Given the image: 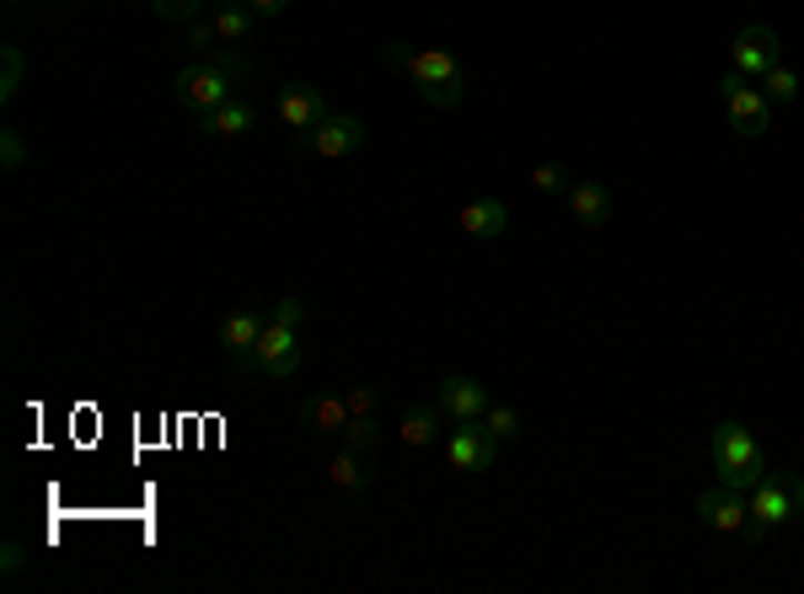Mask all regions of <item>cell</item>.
I'll list each match as a JSON object with an SVG mask.
<instances>
[{"instance_id": "cell-1", "label": "cell", "mask_w": 804, "mask_h": 594, "mask_svg": "<svg viewBox=\"0 0 804 594\" xmlns=\"http://www.w3.org/2000/svg\"><path fill=\"white\" fill-rule=\"evenodd\" d=\"M248 75H252L248 54H210V60H188L183 70H178L172 91H178V102H183L193 119H204V113H215L220 102H231Z\"/></svg>"}, {"instance_id": "cell-2", "label": "cell", "mask_w": 804, "mask_h": 594, "mask_svg": "<svg viewBox=\"0 0 804 594\" xmlns=\"http://www.w3.org/2000/svg\"><path fill=\"white\" fill-rule=\"evenodd\" d=\"M386 54H392L398 64H408L413 87H419V97H424L430 108H456V102L466 97L462 64L451 60L445 49H419V54H408L402 43H386Z\"/></svg>"}, {"instance_id": "cell-3", "label": "cell", "mask_w": 804, "mask_h": 594, "mask_svg": "<svg viewBox=\"0 0 804 594\" xmlns=\"http://www.w3.org/2000/svg\"><path fill=\"white\" fill-rule=\"evenodd\" d=\"M708 455H713V466H718V482H730V487H741V493H751V487L767 476V461H762L756 434H751L745 423H735V417L713 429Z\"/></svg>"}, {"instance_id": "cell-4", "label": "cell", "mask_w": 804, "mask_h": 594, "mask_svg": "<svg viewBox=\"0 0 804 594\" xmlns=\"http://www.w3.org/2000/svg\"><path fill=\"white\" fill-rule=\"evenodd\" d=\"M718 97H724V119L735 134L745 140H756V134H767L773 129V102H767V91L751 87V75H741L735 64L718 75Z\"/></svg>"}, {"instance_id": "cell-5", "label": "cell", "mask_w": 804, "mask_h": 594, "mask_svg": "<svg viewBox=\"0 0 804 594\" xmlns=\"http://www.w3.org/2000/svg\"><path fill=\"white\" fill-rule=\"evenodd\" d=\"M794 514H804L800 476L777 472V476H762V482L751 487V520H756L762 531H777V525H788Z\"/></svg>"}, {"instance_id": "cell-6", "label": "cell", "mask_w": 804, "mask_h": 594, "mask_svg": "<svg viewBox=\"0 0 804 594\" xmlns=\"http://www.w3.org/2000/svg\"><path fill=\"white\" fill-rule=\"evenodd\" d=\"M252 370L269 375V381H295L301 375V343H295V328H279L269 322L258 349H252Z\"/></svg>"}, {"instance_id": "cell-7", "label": "cell", "mask_w": 804, "mask_h": 594, "mask_svg": "<svg viewBox=\"0 0 804 594\" xmlns=\"http://www.w3.org/2000/svg\"><path fill=\"white\" fill-rule=\"evenodd\" d=\"M730 64L751 75V81H762L773 64H783V43H777L773 28H762V22H751V28L735 32V43H730Z\"/></svg>"}, {"instance_id": "cell-8", "label": "cell", "mask_w": 804, "mask_h": 594, "mask_svg": "<svg viewBox=\"0 0 804 594\" xmlns=\"http://www.w3.org/2000/svg\"><path fill=\"white\" fill-rule=\"evenodd\" d=\"M445 461L456 466V472H489L499 461V440L483 429V417H472V423H456L451 429V440H445Z\"/></svg>"}, {"instance_id": "cell-9", "label": "cell", "mask_w": 804, "mask_h": 594, "mask_svg": "<svg viewBox=\"0 0 804 594\" xmlns=\"http://www.w3.org/2000/svg\"><path fill=\"white\" fill-rule=\"evenodd\" d=\"M697 520L718 535H745V525H751V499H745L741 487L718 482V487H708V493L697 499Z\"/></svg>"}, {"instance_id": "cell-10", "label": "cell", "mask_w": 804, "mask_h": 594, "mask_svg": "<svg viewBox=\"0 0 804 594\" xmlns=\"http://www.w3.org/2000/svg\"><path fill=\"white\" fill-rule=\"evenodd\" d=\"M328 113H333L328 97L316 87H306V81H301V87H284V97H279V119H284L290 134H301V140H311V134L328 123Z\"/></svg>"}, {"instance_id": "cell-11", "label": "cell", "mask_w": 804, "mask_h": 594, "mask_svg": "<svg viewBox=\"0 0 804 594\" xmlns=\"http://www.w3.org/2000/svg\"><path fill=\"white\" fill-rule=\"evenodd\" d=\"M434 407L451 417V423H472V417L489 413V386L472 381V375H445L434 391Z\"/></svg>"}, {"instance_id": "cell-12", "label": "cell", "mask_w": 804, "mask_h": 594, "mask_svg": "<svg viewBox=\"0 0 804 594\" xmlns=\"http://www.w3.org/2000/svg\"><path fill=\"white\" fill-rule=\"evenodd\" d=\"M316 155H328V161H339V155H354V150L365 145V123L354 119V113H328V123L316 129L306 140Z\"/></svg>"}, {"instance_id": "cell-13", "label": "cell", "mask_w": 804, "mask_h": 594, "mask_svg": "<svg viewBox=\"0 0 804 594\" xmlns=\"http://www.w3.org/2000/svg\"><path fill=\"white\" fill-rule=\"evenodd\" d=\"M263 328H269V316H258V311H231L220 322V343H225V354L237 359L242 370H252V349H258Z\"/></svg>"}, {"instance_id": "cell-14", "label": "cell", "mask_w": 804, "mask_h": 594, "mask_svg": "<svg viewBox=\"0 0 804 594\" xmlns=\"http://www.w3.org/2000/svg\"><path fill=\"white\" fill-rule=\"evenodd\" d=\"M504 225H510L504 199H472V204H462V236L494 241V236H504Z\"/></svg>"}, {"instance_id": "cell-15", "label": "cell", "mask_w": 804, "mask_h": 594, "mask_svg": "<svg viewBox=\"0 0 804 594\" xmlns=\"http://www.w3.org/2000/svg\"><path fill=\"white\" fill-rule=\"evenodd\" d=\"M569 214H574V225L595 231V225L612 220V193H606L601 182H574V188H569Z\"/></svg>"}, {"instance_id": "cell-16", "label": "cell", "mask_w": 804, "mask_h": 594, "mask_svg": "<svg viewBox=\"0 0 804 594\" xmlns=\"http://www.w3.org/2000/svg\"><path fill=\"white\" fill-rule=\"evenodd\" d=\"M301 423H306L311 434H343V423H349V396H311L306 407H301Z\"/></svg>"}, {"instance_id": "cell-17", "label": "cell", "mask_w": 804, "mask_h": 594, "mask_svg": "<svg viewBox=\"0 0 804 594\" xmlns=\"http://www.w3.org/2000/svg\"><path fill=\"white\" fill-rule=\"evenodd\" d=\"M204 134H225V140H231V134H248L252 123H258V113H252V102H242V97H231V102H220L215 113H204Z\"/></svg>"}, {"instance_id": "cell-18", "label": "cell", "mask_w": 804, "mask_h": 594, "mask_svg": "<svg viewBox=\"0 0 804 594\" xmlns=\"http://www.w3.org/2000/svg\"><path fill=\"white\" fill-rule=\"evenodd\" d=\"M210 22H215V38H220V43H231V49H237V43H248L252 22H258V11H252V6H215V17H210Z\"/></svg>"}, {"instance_id": "cell-19", "label": "cell", "mask_w": 804, "mask_h": 594, "mask_svg": "<svg viewBox=\"0 0 804 594\" xmlns=\"http://www.w3.org/2000/svg\"><path fill=\"white\" fill-rule=\"evenodd\" d=\"M328 476H333V487L339 493H360L365 482H371V472H365V461H360V450L343 445L339 455H333V466H328Z\"/></svg>"}, {"instance_id": "cell-20", "label": "cell", "mask_w": 804, "mask_h": 594, "mask_svg": "<svg viewBox=\"0 0 804 594\" xmlns=\"http://www.w3.org/2000/svg\"><path fill=\"white\" fill-rule=\"evenodd\" d=\"M440 407H408V413H402V445H430L434 434H440Z\"/></svg>"}, {"instance_id": "cell-21", "label": "cell", "mask_w": 804, "mask_h": 594, "mask_svg": "<svg viewBox=\"0 0 804 594\" xmlns=\"http://www.w3.org/2000/svg\"><path fill=\"white\" fill-rule=\"evenodd\" d=\"M762 91H767V102H794V97H800V75H794L788 64H773V70L762 75Z\"/></svg>"}, {"instance_id": "cell-22", "label": "cell", "mask_w": 804, "mask_h": 594, "mask_svg": "<svg viewBox=\"0 0 804 594\" xmlns=\"http://www.w3.org/2000/svg\"><path fill=\"white\" fill-rule=\"evenodd\" d=\"M22 91V49H0V102H11Z\"/></svg>"}, {"instance_id": "cell-23", "label": "cell", "mask_w": 804, "mask_h": 594, "mask_svg": "<svg viewBox=\"0 0 804 594\" xmlns=\"http://www.w3.org/2000/svg\"><path fill=\"white\" fill-rule=\"evenodd\" d=\"M531 188H536V193H569L574 182H569V167L542 161V167H531Z\"/></svg>"}, {"instance_id": "cell-24", "label": "cell", "mask_w": 804, "mask_h": 594, "mask_svg": "<svg viewBox=\"0 0 804 594\" xmlns=\"http://www.w3.org/2000/svg\"><path fill=\"white\" fill-rule=\"evenodd\" d=\"M483 429H489L494 440H504V445H510V440L521 434V413H515V407H489V413H483Z\"/></svg>"}, {"instance_id": "cell-25", "label": "cell", "mask_w": 804, "mask_h": 594, "mask_svg": "<svg viewBox=\"0 0 804 594\" xmlns=\"http://www.w3.org/2000/svg\"><path fill=\"white\" fill-rule=\"evenodd\" d=\"M343 445L349 450L375 445V413H349V423H343Z\"/></svg>"}, {"instance_id": "cell-26", "label": "cell", "mask_w": 804, "mask_h": 594, "mask_svg": "<svg viewBox=\"0 0 804 594\" xmlns=\"http://www.w3.org/2000/svg\"><path fill=\"white\" fill-rule=\"evenodd\" d=\"M215 22H204V28H188V38H183V49L188 54H193V60H210V54H215Z\"/></svg>"}, {"instance_id": "cell-27", "label": "cell", "mask_w": 804, "mask_h": 594, "mask_svg": "<svg viewBox=\"0 0 804 594\" xmlns=\"http://www.w3.org/2000/svg\"><path fill=\"white\" fill-rule=\"evenodd\" d=\"M22 161H28V145H22V134H17V129H0V167H6V172H17Z\"/></svg>"}, {"instance_id": "cell-28", "label": "cell", "mask_w": 804, "mask_h": 594, "mask_svg": "<svg viewBox=\"0 0 804 594\" xmlns=\"http://www.w3.org/2000/svg\"><path fill=\"white\" fill-rule=\"evenodd\" d=\"M199 6H204V0H151V11L161 17V22H188Z\"/></svg>"}, {"instance_id": "cell-29", "label": "cell", "mask_w": 804, "mask_h": 594, "mask_svg": "<svg viewBox=\"0 0 804 594\" xmlns=\"http://www.w3.org/2000/svg\"><path fill=\"white\" fill-rule=\"evenodd\" d=\"M22 567H28V546H22V541H6V546H0V573L17 578Z\"/></svg>"}, {"instance_id": "cell-30", "label": "cell", "mask_w": 804, "mask_h": 594, "mask_svg": "<svg viewBox=\"0 0 804 594\" xmlns=\"http://www.w3.org/2000/svg\"><path fill=\"white\" fill-rule=\"evenodd\" d=\"M269 322H279V328H301V322H306V305H301V300H279L274 311H269Z\"/></svg>"}, {"instance_id": "cell-31", "label": "cell", "mask_w": 804, "mask_h": 594, "mask_svg": "<svg viewBox=\"0 0 804 594\" xmlns=\"http://www.w3.org/2000/svg\"><path fill=\"white\" fill-rule=\"evenodd\" d=\"M349 413H375L371 386H354V391H349Z\"/></svg>"}, {"instance_id": "cell-32", "label": "cell", "mask_w": 804, "mask_h": 594, "mask_svg": "<svg viewBox=\"0 0 804 594\" xmlns=\"http://www.w3.org/2000/svg\"><path fill=\"white\" fill-rule=\"evenodd\" d=\"M258 17H279V11H290V0H248Z\"/></svg>"}, {"instance_id": "cell-33", "label": "cell", "mask_w": 804, "mask_h": 594, "mask_svg": "<svg viewBox=\"0 0 804 594\" xmlns=\"http://www.w3.org/2000/svg\"><path fill=\"white\" fill-rule=\"evenodd\" d=\"M215 6H248V0H215Z\"/></svg>"}]
</instances>
